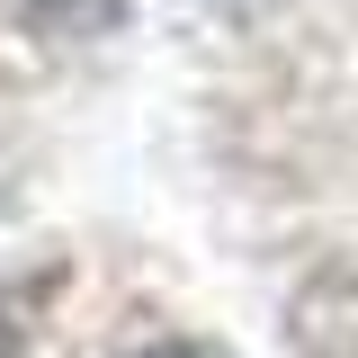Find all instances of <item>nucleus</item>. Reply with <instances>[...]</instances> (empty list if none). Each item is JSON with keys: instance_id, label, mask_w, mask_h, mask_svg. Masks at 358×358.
<instances>
[{"instance_id": "f257e3e1", "label": "nucleus", "mask_w": 358, "mask_h": 358, "mask_svg": "<svg viewBox=\"0 0 358 358\" xmlns=\"http://www.w3.org/2000/svg\"><path fill=\"white\" fill-rule=\"evenodd\" d=\"M143 358H215V350H197V341H162V350H143Z\"/></svg>"}, {"instance_id": "f03ea898", "label": "nucleus", "mask_w": 358, "mask_h": 358, "mask_svg": "<svg viewBox=\"0 0 358 358\" xmlns=\"http://www.w3.org/2000/svg\"><path fill=\"white\" fill-rule=\"evenodd\" d=\"M0 358H18V322H9V305H0Z\"/></svg>"}]
</instances>
